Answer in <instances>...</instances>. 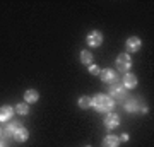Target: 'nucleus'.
<instances>
[{
  "label": "nucleus",
  "instance_id": "f257e3e1",
  "mask_svg": "<svg viewBox=\"0 0 154 147\" xmlns=\"http://www.w3.org/2000/svg\"><path fill=\"white\" fill-rule=\"evenodd\" d=\"M91 108H94L99 113H110L115 108V101L108 94H98V96L91 98Z\"/></svg>",
  "mask_w": 154,
  "mask_h": 147
},
{
  "label": "nucleus",
  "instance_id": "f03ea898",
  "mask_svg": "<svg viewBox=\"0 0 154 147\" xmlns=\"http://www.w3.org/2000/svg\"><path fill=\"white\" fill-rule=\"evenodd\" d=\"M115 65H116V69H118L122 74L130 72V69H132V58H130V55L128 53H120L118 57H116Z\"/></svg>",
  "mask_w": 154,
  "mask_h": 147
},
{
  "label": "nucleus",
  "instance_id": "7ed1b4c3",
  "mask_svg": "<svg viewBox=\"0 0 154 147\" xmlns=\"http://www.w3.org/2000/svg\"><path fill=\"white\" fill-rule=\"evenodd\" d=\"M86 43L89 44V46H93V48H98V46H101V43H103V33L101 31H91V33L86 36Z\"/></svg>",
  "mask_w": 154,
  "mask_h": 147
},
{
  "label": "nucleus",
  "instance_id": "20e7f679",
  "mask_svg": "<svg viewBox=\"0 0 154 147\" xmlns=\"http://www.w3.org/2000/svg\"><path fill=\"white\" fill-rule=\"evenodd\" d=\"M140 46H142V41H140V38H137V36H130V38L125 41V48H127V51H128V55L139 51Z\"/></svg>",
  "mask_w": 154,
  "mask_h": 147
},
{
  "label": "nucleus",
  "instance_id": "39448f33",
  "mask_svg": "<svg viewBox=\"0 0 154 147\" xmlns=\"http://www.w3.org/2000/svg\"><path fill=\"white\" fill-rule=\"evenodd\" d=\"M123 96H125V87H123V84L113 82L110 87V98L115 101V99H123Z\"/></svg>",
  "mask_w": 154,
  "mask_h": 147
},
{
  "label": "nucleus",
  "instance_id": "423d86ee",
  "mask_svg": "<svg viewBox=\"0 0 154 147\" xmlns=\"http://www.w3.org/2000/svg\"><path fill=\"white\" fill-rule=\"evenodd\" d=\"M118 125H120V116L116 113H113V111L106 113V116H105V127L106 128H108V130H113V128H116Z\"/></svg>",
  "mask_w": 154,
  "mask_h": 147
},
{
  "label": "nucleus",
  "instance_id": "0eeeda50",
  "mask_svg": "<svg viewBox=\"0 0 154 147\" xmlns=\"http://www.w3.org/2000/svg\"><path fill=\"white\" fill-rule=\"evenodd\" d=\"M99 77H101L103 82H108V84L116 82V72L111 70V69H103V70L99 72Z\"/></svg>",
  "mask_w": 154,
  "mask_h": 147
},
{
  "label": "nucleus",
  "instance_id": "6e6552de",
  "mask_svg": "<svg viewBox=\"0 0 154 147\" xmlns=\"http://www.w3.org/2000/svg\"><path fill=\"white\" fill-rule=\"evenodd\" d=\"M135 86H137V75H134L130 72L123 74V87L125 89H134Z\"/></svg>",
  "mask_w": 154,
  "mask_h": 147
},
{
  "label": "nucleus",
  "instance_id": "1a4fd4ad",
  "mask_svg": "<svg viewBox=\"0 0 154 147\" xmlns=\"http://www.w3.org/2000/svg\"><path fill=\"white\" fill-rule=\"evenodd\" d=\"M12 115H14V109L12 106H0V121H9L12 118Z\"/></svg>",
  "mask_w": 154,
  "mask_h": 147
},
{
  "label": "nucleus",
  "instance_id": "9d476101",
  "mask_svg": "<svg viewBox=\"0 0 154 147\" xmlns=\"http://www.w3.org/2000/svg\"><path fill=\"white\" fill-rule=\"evenodd\" d=\"M39 99V93L36 89H28L26 93H24V103H36Z\"/></svg>",
  "mask_w": 154,
  "mask_h": 147
},
{
  "label": "nucleus",
  "instance_id": "9b49d317",
  "mask_svg": "<svg viewBox=\"0 0 154 147\" xmlns=\"http://www.w3.org/2000/svg\"><path fill=\"white\" fill-rule=\"evenodd\" d=\"M28 137H29L28 128L19 127V128H17V132L14 133V140H16V142H26V140H28Z\"/></svg>",
  "mask_w": 154,
  "mask_h": 147
},
{
  "label": "nucleus",
  "instance_id": "f8f14e48",
  "mask_svg": "<svg viewBox=\"0 0 154 147\" xmlns=\"http://www.w3.org/2000/svg\"><path fill=\"white\" fill-rule=\"evenodd\" d=\"M19 123L17 121H7V125H5V128H4V133H5L7 137H14V133L17 132V128H19Z\"/></svg>",
  "mask_w": 154,
  "mask_h": 147
},
{
  "label": "nucleus",
  "instance_id": "ddd939ff",
  "mask_svg": "<svg viewBox=\"0 0 154 147\" xmlns=\"http://www.w3.org/2000/svg\"><path fill=\"white\" fill-rule=\"evenodd\" d=\"M118 144H120V139L115 135H106L103 139V147H118Z\"/></svg>",
  "mask_w": 154,
  "mask_h": 147
},
{
  "label": "nucleus",
  "instance_id": "4468645a",
  "mask_svg": "<svg viewBox=\"0 0 154 147\" xmlns=\"http://www.w3.org/2000/svg\"><path fill=\"white\" fill-rule=\"evenodd\" d=\"M81 62H82L84 65H91L93 63V53L89 50H82L81 51Z\"/></svg>",
  "mask_w": 154,
  "mask_h": 147
},
{
  "label": "nucleus",
  "instance_id": "2eb2a0df",
  "mask_svg": "<svg viewBox=\"0 0 154 147\" xmlns=\"http://www.w3.org/2000/svg\"><path fill=\"white\" fill-rule=\"evenodd\" d=\"M16 113H17V115H21V116H26V115L29 113L28 103H19V104H16Z\"/></svg>",
  "mask_w": 154,
  "mask_h": 147
},
{
  "label": "nucleus",
  "instance_id": "dca6fc26",
  "mask_svg": "<svg viewBox=\"0 0 154 147\" xmlns=\"http://www.w3.org/2000/svg\"><path fill=\"white\" fill-rule=\"evenodd\" d=\"M77 104H79V108H81V109L91 108V98H89V96H82V98H79Z\"/></svg>",
  "mask_w": 154,
  "mask_h": 147
},
{
  "label": "nucleus",
  "instance_id": "f3484780",
  "mask_svg": "<svg viewBox=\"0 0 154 147\" xmlns=\"http://www.w3.org/2000/svg\"><path fill=\"white\" fill-rule=\"evenodd\" d=\"M125 109L128 111V113H134V111H137V109H139V106H137V101H135V99H130V101L127 103Z\"/></svg>",
  "mask_w": 154,
  "mask_h": 147
},
{
  "label": "nucleus",
  "instance_id": "a211bd4d",
  "mask_svg": "<svg viewBox=\"0 0 154 147\" xmlns=\"http://www.w3.org/2000/svg\"><path fill=\"white\" fill-rule=\"evenodd\" d=\"M99 67L98 65H94V63H91V65H89V74H93V75H99Z\"/></svg>",
  "mask_w": 154,
  "mask_h": 147
},
{
  "label": "nucleus",
  "instance_id": "6ab92c4d",
  "mask_svg": "<svg viewBox=\"0 0 154 147\" xmlns=\"http://www.w3.org/2000/svg\"><path fill=\"white\" fill-rule=\"evenodd\" d=\"M120 140H123V142H127L128 140V135H127V133H123V135L120 137Z\"/></svg>",
  "mask_w": 154,
  "mask_h": 147
},
{
  "label": "nucleus",
  "instance_id": "aec40b11",
  "mask_svg": "<svg viewBox=\"0 0 154 147\" xmlns=\"http://www.w3.org/2000/svg\"><path fill=\"white\" fill-rule=\"evenodd\" d=\"M0 147H5V140L4 139H0Z\"/></svg>",
  "mask_w": 154,
  "mask_h": 147
},
{
  "label": "nucleus",
  "instance_id": "412c9836",
  "mask_svg": "<svg viewBox=\"0 0 154 147\" xmlns=\"http://www.w3.org/2000/svg\"><path fill=\"white\" fill-rule=\"evenodd\" d=\"M2 133H4V130H2V128H0V139H2Z\"/></svg>",
  "mask_w": 154,
  "mask_h": 147
},
{
  "label": "nucleus",
  "instance_id": "4be33fe9",
  "mask_svg": "<svg viewBox=\"0 0 154 147\" xmlns=\"http://www.w3.org/2000/svg\"><path fill=\"white\" fill-rule=\"evenodd\" d=\"M86 147H91V145H86Z\"/></svg>",
  "mask_w": 154,
  "mask_h": 147
}]
</instances>
